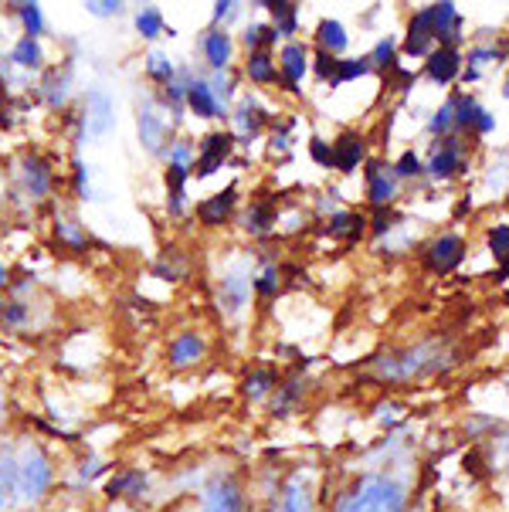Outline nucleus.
I'll list each match as a JSON object with an SVG mask.
<instances>
[{
	"instance_id": "47",
	"label": "nucleus",
	"mask_w": 509,
	"mask_h": 512,
	"mask_svg": "<svg viewBox=\"0 0 509 512\" xmlns=\"http://www.w3.org/2000/svg\"><path fill=\"white\" fill-rule=\"evenodd\" d=\"M313 160L323 163V167H333V150L323 140H313Z\"/></svg>"
},
{
	"instance_id": "1",
	"label": "nucleus",
	"mask_w": 509,
	"mask_h": 512,
	"mask_svg": "<svg viewBox=\"0 0 509 512\" xmlns=\"http://www.w3.org/2000/svg\"><path fill=\"white\" fill-rule=\"evenodd\" d=\"M51 462L38 445L0 451V512L31 506L48 492Z\"/></svg>"
},
{
	"instance_id": "10",
	"label": "nucleus",
	"mask_w": 509,
	"mask_h": 512,
	"mask_svg": "<svg viewBox=\"0 0 509 512\" xmlns=\"http://www.w3.org/2000/svg\"><path fill=\"white\" fill-rule=\"evenodd\" d=\"M431 17H435V41H442V48H455V41L462 38V14L455 4H431Z\"/></svg>"
},
{
	"instance_id": "9",
	"label": "nucleus",
	"mask_w": 509,
	"mask_h": 512,
	"mask_svg": "<svg viewBox=\"0 0 509 512\" xmlns=\"http://www.w3.org/2000/svg\"><path fill=\"white\" fill-rule=\"evenodd\" d=\"M201 512H245V502H241V492L235 479H218L211 489L204 492Z\"/></svg>"
},
{
	"instance_id": "12",
	"label": "nucleus",
	"mask_w": 509,
	"mask_h": 512,
	"mask_svg": "<svg viewBox=\"0 0 509 512\" xmlns=\"http://www.w3.org/2000/svg\"><path fill=\"white\" fill-rule=\"evenodd\" d=\"M231 153V136L228 133H211L201 146V153H197V177H211L214 170L221 167L224 160H228Z\"/></svg>"
},
{
	"instance_id": "13",
	"label": "nucleus",
	"mask_w": 509,
	"mask_h": 512,
	"mask_svg": "<svg viewBox=\"0 0 509 512\" xmlns=\"http://www.w3.org/2000/svg\"><path fill=\"white\" fill-rule=\"evenodd\" d=\"M248 295H252V279L248 275H224L221 282V309L228 312V316H238L241 309L248 306Z\"/></svg>"
},
{
	"instance_id": "22",
	"label": "nucleus",
	"mask_w": 509,
	"mask_h": 512,
	"mask_svg": "<svg viewBox=\"0 0 509 512\" xmlns=\"http://www.w3.org/2000/svg\"><path fill=\"white\" fill-rule=\"evenodd\" d=\"M24 187H28L34 197H45L51 190V170L41 156H28V160H24Z\"/></svg>"
},
{
	"instance_id": "40",
	"label": "nucleus",
	"mask_w": 509,
	"mask_h": 512,
	"mask_svg": "<svg viewBox=\"0 0 509 512\" xmlns=\"http://www.w3.org/2000/svg\"><path fill=\"white\" fill-rule=\"evenodd\" d=\"M452 126H455V112H452V99H448L445 106L435 112V119H431V133H448Z\"/></svg>"
},
{
	"instance_id": "21",
	"label": "nucleus",
	"mask_w": 509,
	"mask_h": 512,
	"mask_svg": "<svg viewBox=\"0 0 509 512\" xmlns=\"http://www.w3.org/2000/svg\"><path fill=\"white\" fill-rule=\"evenodd\" d=\"M201 48H204V58H207V65L211 68H228V58H231V38L224 31H207L204 34V41H201Z\"/></svg>"
},
{
	"instance_id": "24",
	"label": "nucleus",
	"mask_w": 509,
	"mask_h": 512,
	"mask_svg": "<svg viewBox=\"0 0 509 512\" xmlns=\"http://www.w3.org/2000/svg\"><path fill=\"white\" fill-rule=\"evenodd\" d=\"M68 82H72V68L65 65V72L62 68H55V72H48L45 78V85H41V92H45V99H48V106H62V102L68 99Z\"/></svg>"
},
{
	"instance_id": "38",
	"label": "nucleus",
	"mask_w": 509,
	"mask_h": 512,
	"mask_svg": "<svg viewBox=\"0 0 509 512\" xmlns=\"http://www.w3.org/2000/svg\"><path fill=\"white\" fill-rule=\"evenodd\" d=\"M489 251H493V258L499 265L506 262V251H509V228L506 224H496V228L489 231Z\"/></svg>"
},
{
	"instance_id": "8",
	"label": "nucleus",
	"mask_w": 509,
	"mask_h": 512,
	"mask_svg": "<svg viewBox=\"0 0 509 512\" xmlns=\"http://www.w3.org/2000/svg\"><path fill=\"white\" fill-rule=\"evenodd\" d=\"M431 45H435V17H431V7H425V11H418L411 17L404 51L421 58V55H431Z\"/></svg>"
},
{
	"instance_id": "20",
	"label": "nucleus",
	"mask_w": 509,
	"mask_h": 512,
	"mask_svg": "<svg viewBox=\"0 0 509 512\" xmlns=\"http://www.w3.org/2000/svg\"><path fill=\"white\" fill-rule=\"evenodd\" d=\"M201 357H204V340L197 333H184L170 343V363H174V367H191V363H197Z\"/></svg>"
},
{
	"instance_id": "36",
	"label": "nucleus",
	"mask_w": 509,
	"mask_h": 512,
	"mask_svg": "<svg viewBox=\"0 0 509 512\" xmlns=\"http://www.w3.org/2000/svg\"><path fill=\"white\" fill-rule=\"evenodd\" d=\"M275 38H279V34L272 31V24H252V28L245 31V45L255 51H265V45H272Z\"/></svg>"
},
{
	"instance_id": "41",
	"label": "nucleus",
	"mask_w": 509,
	"mask_h": 512,
	"mask_svg": "<svg viewBox=\"0 0 509 512\" xmlns=\"http://www.w3.org/2000/svg\"><path fill=\"white\" fill-rule=\"evenodd\" d=\"M425 170L421 167V160L414 153H404L398 160V167H394V177H418V173Z\"/></svg>"
},
{
	"instance_id": "23",
	"label": "nucleus",
	"mask_w": 509,
	"mask_h": 512,
	"mask_svg": "<svg viewBox=\"0 0 509 512\" xmlns=\"http://www.w3.org/2000/svg\"><path fill=\"white\" fill-rule=\"evenodd\" d=\"M319 45H323V51L326 55H343L347 51V45H350V38H347V28H343L340 21H333V17H326L323 24H319Z\"/></svg>"
},
{
	"instance_id": "6",
	"label": "nucleus",
	"mask_w": 509,
	"mask_h": 512,
	"mask_svg": "<svg viewBox=\"0 0 509 512\" xmlns=\"http://www.w3.org/2000/svg\"><path fill=\"white\" fill-rule=\"evenodd\" d=\"M452 112L459 129H476V133H493L496 119L479 106L472 95H452Z\"/></svg>"
},
{
	"instance_id": "15",
	"label": "nucleus",
	"mask_w": 509,
	"mask_h": 512,
	"mask_svg": "<svg viewBox=\"0 0 509 512\" xmlns=\"http://www.w3.org/2000/svg\"><path fill=\"white\" fill-rule=\"evenodd\" d=\"M136 126H140V140L150 153H163V143H167V123L153 112V106H143L140 109V119H136Z\"/></svg>"
},
{
	"instance_id": "45",
	"label": "nucleus",
	"mask_w": 509,
	"mask_h": 512,
	"mask_svg": "<svg viewBox=\"0 0 509 512\" xmlns=\"http://www.w3.org/2000/svg\"><path fill=\"white\" fill-rule=\"evenodd\" d=\"M85 11L96 14V17H112L123 11V4H116V0H99V4H85Z\"/></svg>"
},
{
	"instance_id": "34",
	"label": "nucleus",
	"mask_w": 509,
	"mask_h": 512,
	"mask_svg": "<svg viewBox=\"0 0 509 512\" xmlns=\"http://www.w3.org/2000/svg\"><path fill=\"white\" fill-rule=\"evenodd\" d=\"M136 28H140L143 38H157V34L163 31V14L157 11V7H143V11L136 14Z\"/></svg>"
},
{
	"instance_id": "19",
	"label": "nucleus",
	"mask_w": 509,
	"mask_h": 512,
	"mask_svg": "<svg viewBox=\"0 0 509 512\" xmlns=\"http://www.w3.org/2000/svg\"><path fill=\"white\" fill-rule=\"evenodd\" d=\"M187 106H191L201 119H214V116H218V112H221V102L214 99L211 85L201 82V78L187 85Z\"/></svg>"
},
{
	"instance_id": "42",
	"label": "nucleus",
	"mask_w": 509,
	"mask_h": 512,
	"mask_svg": "<svg viewBox=\"0 0 509 512\" xmlns=\"http://www.w3.org/2000/svg\"><path fill=\"white\" fill-rule=\"evenodd\" d=\"M313 72H316L319 78H333V75H336V58H333V55H326V51H316Z\"/></svg>"
},
{
	"instance_id": "44",
	"label": "nucleus",
	"mask_w": 509,
	"mask_h": 512,
	"mask_svg": "<svg viewBox=\"0 0 509 512\" xmlns=\"http://www.w3.org/2000/svg\"><path fill=\"white\" fill-rule=\"evenodd\" d=\"M0 316H4V323H24V316H28V309H24V302H7L4 309H0Z\"/></svg>"
},
{
	"instance_id": "46",
	"label": "nucleus",
	"mask_w": 509,
	"mask_h": 512,
	"mask_svg": "<svg viewBox=\"0 0 509 512\" xmlns=\"http://www.w3.org/2000/svg\"><path fill=\"white\" fill-rule=\"evenodd\" d=\"M194 156V150L187 143H177L174 146V156H170V167H184L187 170V160Z\"/></svg>"
},
{
	"instance_id": "49",
	"label": "nucleus",
	"mask_w": 509,
	"mask_h": 512,
	"mask_svg": "<svg viewBox=\"0 0 509 512\" xmlns=\"http://www.w3.org/2000/svg\"><path fill=\"white\" fill-rule=\"evenodd\" d=\"M374 231H391V214H387L384 211V207H381V211H377V224H374Z\"/></svg>"
},
{
	"instance_id": "48",
	"label": "nucleus",
	"mask_w": 509,
	"mask_h": 512,
	"mask_svg": "<svg viewBox=\"0 0 509 512\" xmlns=\"http://www.w3.org/2000/svg\"><path fill=\"white\" fill-rule=\"evenodd\" d=\"M489 58H496V51H486V48H476V51H469V62H472V65H486Z\"/></svg>"
},
{
	"instance_id": "25",
	"label": "nucleus",
	"mask_w": 509,
	"mask_h": 512,
	"mask_svg": "<svg viewBox=\"0 0 509 512\" xmlns=\"http://www.w3.org/2000/svg\"><path fill=\"white\" fill-rule=\"evenodd\" d=\"M364 218L360 214H350V211H343V214H333L330 218V234L333 238H343V241H357L360 234H364Z\"/></svg>"
},
{
	"instance_id": "4",
	"label": "nucleus",
	"mask_w": 509,
	"mask_h": 512,
	"mask_svg": "<svg viewBox=\"0 0 509 512\" xmlns=\"http://www.w3.org/2000/svg\"><path fill=\"white\" fill-rule=\"evenodd\" d=\"M462 258H465V241L459 234H442V238H435L425 248V268L435 275L455 272V268L462 265Z\"/></svg>"
},
{
	"instance_id": "39",
	"label": "nucleus",
	"mask_w": 509,
	"mask_h": 512,
	"mask_svg": "<svg viewBox=\"0 0 509 512\" xmlns=\"http://www.w3.org/2000/svg\"><path fill=\"white\" fill-rule=\"evenodd\" d=\"M367 62H370V68L381 65V68H387V72H391V68H398V62H394V45H391V41H381Z\"/></svg>"
},
{
	"instance_id": "29",
	"label": "nucleus",
	"mask_w": 509,
	"mask_h": 512,
	"mask_svg": "<svg viewBox=\"0 0 509 512\" xmlns=\"http://www.w3.org/2000/svg\"><path fill=\"white\" fill-rule=\"evenodd\" d=\"M262 7H269L272 17H275V24H272V31L275 34H296V14H299V7L296 4H262Z\"/></svg>"
},
{
	"instance_id": "32",
	"label": "nucleus",
	"mask_w": 509,
	"mask_h": 512,
	"mask_svg": "<svg viewBox=\"0 0 509 512\" xmlns=\"http://www.w3.org/2000/svg\"><path fill=\"white\" fill-rule=\"evenodd\" d=\"M146 72H150L153 82H160V85H170L174 82V65L167 62V55H160V51H153L150 55V62H146Z\"/></svg>"
},
{
	"instance_id": "26",
	"label": "nucleus",
	"mask_w": 509,
	"mask_h": 512,
	"mask_svg": "<svg viewBox=\"0 0 509 512\" xmlns=\"http://www.w3.org/2000/svg\"><path fill=\"white\" fill-rule=\"evenodd\" d=\"M248 78L258 85H269L279 78V72H275V62L269 51H252V58H248Z\"/></svg>"
},
{
	"instance_id": "16",
	"label": "nucleus",
	"mask_w": 509,
	"mask_h": 512,
	"mask_svg": "<svg viewBox=\"0 0 509 512\" xmlns=\"http://www.w3.org/2000/svg\"><path fill=\"white\" fill-rule=\"evenodd\" d=\"M330 150H333V167L343 173L357 170L360 160H364V140H360L357 133H343Z\"/></svg>"
},
{
	"instance_id": "3",
	"label": "nucleus",
	"mask_w": 509,
	"mask_h": 512,
	"mask_svg": "<svg viewBox=\"0 0 509 512\" xmlns=\"http://www.w3.org/2000/svg\"><path fill=\"white\" fill-rule=\"evenodd\" d=\"M404 506H408V492L398 475L367 472L347 496H340L336 512H404Z\"/></svg>"
},
{
	"instance_id": "43",
	"label": "nucleus",
	"mask_w": 509,
	"mask_h": 512,
	"mask_svg": "<svg viewBox=\"0 0 509 512\" xmlns=\"http://www.w3.org/2000/svg\"><path fill=\"white\" fill-rule=\"evenodd\" d=\"M58 234H62L68 245H75V248L85 245V238H82V231L75 228V221H58Z\"/></svg>"
},
{
	"instance_id": "31",
	"label": "nucleus",
	"mask_w": 509,
	"mask_h": 512,
	"mask_svg": "<svg viewBox=\"0 0 509 512\" xmlns=\"http://www.w3.org/2000/svg\"><path fill=\"white\" fill-rule=\"evenodd\" d=\"M275 224V207L272 204H252L245 214V228L252 234H265Z\"/></svg>"
},
{
	"instance_id": "28",
	"label": "nucleus",
	"mask_w": 509,
	"mask_h": 512,
	"mask_svg": "<svg viewBox=\"0 0 509 512\" xmlns=\"http://www.w3.org/2000/svg\"><path fill=\"white\" fill-rule=\"evenodd\" d=\"M275 512H309V489H306L303 479L289 482L286 496H282L279 509H275Z\"/></svg>"
},
{
	"instance_id": "17",
	"label": "nucleus",
	"mask_w": 509,
	"mask_h": 512,
	"mask_svg": "<svg viewBox=\"0 0 509 512\" xmlns=\"http://www.w3.org/2000/svg\"><path fill=\"white\" fill-rule=\"evenodd\" d=\"M235 197H238V187L221 190V194H214L211 201H204L201 207H197V218H201L207 228H214V224H224V218L231 214V207H235Z\"/></svg>"
},
{
	"instance_id": "37",
	"label": "nucleus",
	"mask_w": 509,
	"mask_h": 512,
	"mask_svg": "<svg viewBox=\"0 0 509 512\" xmlns=\"http://www.w3.org/2000/svg\"><path fill=\"white\" fill-rule=\"evenodd\" d=\"M17 14H21L24 21V31H28V38H38L41 34V7L38 4H17Z\"/></svg>"
},
{
	"instance_id": "50",
	"label": "nucleus",
	"mask_w": 509,
	"mask_h": 512,
	"mask_svg": "<svg viewBox=\"0 0 509 512\" xmlns=\"http://www.w3.org/2000/svg\"><path fill=\"white\" fill-rule=\"evenodd\" d=\"M235 7L238 4H224V0H221V4H214V17H218V21H221V17H231V14H235Z\"/></svg>"
},
{
	"instance_id": "2",
	"label": "nucleus",
	"mask_w": 509,
	"mask_h": 512,
	"mask_svg": "<svg viewBox=\"0 0 509 512\" xmlns=\"http://www.w3.org/2000/svg\"><path fill=\"white\" fill-rule=\"evenodd\" d=\"M462 360V350L452 340H425L418 346H404V350L384 353L374 360V377L384 384H411V380L435 377L442 370H452Z\"/></svg>"
},
{
	"instance_id": "5",
	"label": "nucleus",
	"mask_w": 509,
	"mask_h": 512,
	"mask_svg": "<svg viewBox=\"0 0 509 512\" xmlns=\"http://www.w3.org/2000/svg\"><path fill=\"white\" fill-rule=\"evenodd\" d=\"M85 126H89L92 136H106L116 126V106L102 89H92L85 95Z\"/></svg>"
},
{
	"instance_id": "14",
	"label": "nucleus",
	"mask_w": 509,
	"mask_h": 512,
	"mask_svg": "<svg viewBox=\"0 0 509 512\" xmlns=\"http://www.w3.org/2000/svg\"><path fill=\"white\" fill-rule=\"evenodd\" d=\"M462 72V55L455 48H438L428 55V78L438 85L455 82V75Z\"/></svg>"
},
{
	"instance_id": "11",
	"label": "nucleus",
	"mask_w": 509,
	"mask_h": 512,
	"mask_svg": "<svg viewBox=\"0 0 509 512\" xmlns=\"http://www.w3.org/2000/svg\"><path fill=\"white\" fill-rule=\"evenodd\" d=\"M367 194L377 207L391 204L394 197H398V177L391 173V167H384V163H370L367 167Z\"/></svg>"
},
{
	"instance_id": "51",
	"label": "nucleus",
	"mask_w": 509,
	"mask_h": 512,
	"mask_svg": "<svg viewBox=\"0 0 509 512\" xmlns=\"http://www.w3.org/2000/svg\"><path fill=\"white\" fill-rule=\"evenodd\" d=\"M0 285H7V268L0 265Z\"/></svg>"
},
{
	"instance_id": "7",
	"label": "nucleus",
	"mask_w": 509,
	"mask_h": 512,
	"mask_svg": "<svg viewBox=\"0 0 509 512\" xmlns=\"http://www.w3.org/2000/svg\"><path fill=\"white\" fill-rule=\"evenodd\" d=\"M462 170H465V146H462V140L448 136V140L435 150V156H431L428 173H431V177H438V180H448V177H455V173H462Z\"/></svg>"
},
{
	"instance_id": "27",
	"label": "nucleus",
	"mask_w": 509,
	"mask_h": 512,
	"mask_svg": "<svg viewBox=\"0 0 509 512\" xmlns=\"http://www.w3.org/2000/svg\"><path fill=\"white\" fill-rule=\"evenodd\" d=\"M235 119H238V129H241V133H248V136H255L258 129L265 126V112H262V106H258L255 99H245V102H241Z\"/></svg>"
},
{
	"instance_id": "35",
	"label": "nucleus",
	"mask_w": 509,
	"mask_h": 512,
	"mask_svg": "<svg viewBox=\"0 0 509 512\" xmlns=\"http://www.w3.org/2000/svg\"><path fill=\"white\" fill-rule=\"evenodd\" d=\"M367 72H370L367 58H350V62H336L333 82H353V78H364Z\"/></svg>"
},
{
	"instance_id": "30",
	"label": "nucleus",
	"mask_w": 509,
	"mask_h": 512,
	"mask_svg": "<svg viewBox=\"0 0 509 512\" xmlns=\"http://www.w3.org/2000/svg\"><path fill=\"white\" fill-rule=\"evenodd\" d=\"M11 62H17L21 68H41V45L38 38H21L11 51Z\"/></svg>"
},
{
	"instance_id": "18",
	"label": "nucleus",
	"mask_w": 509,
	"mask_h": 512,
	"mask_svg": "<svg viewBox=\"0 0 509 512\" xmlns=\"http://www.w3.org/2000/svg\"><path fill=\"white\" fill-rule=\"evenodd\" d=\"M306 68H309L306 48L303 45H286V48H282V55H279V68H275V72H282V78H286L292 89H296V85L306 78Z\"/></svg>"
},
{
	"instance_id": "33",
	"label": "nucleus",
	"mask_w": 509,
	"mask_h": 512,
	"mask_svg": "<svg viewBox=\"0 0 509 512\" xmlns=\"http://www.w3.org/2000/svg\"><path fill=\"white\" fill-rule=\"evenodd\" d=\"M275 384H279V377H275L272 370H255L252 377L245 380V394L248 397H262V394H269Z\"/></svg>"
}]
</instances>
